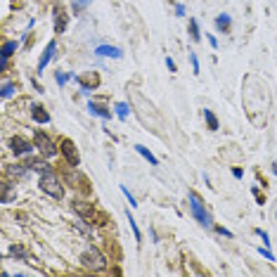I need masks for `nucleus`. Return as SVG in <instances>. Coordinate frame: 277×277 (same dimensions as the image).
I'll use <instances>...</instances> for the list:
<instances>
[{"mask_svg":"<svg viewBox=\"0 0 277 277\" xmlns=\"http://www.w3.org/2000/svg\"><path fill=\"white\" fill-rule=\"evenodd\" d=\"M216 232L223 234V237H227V239H232V232H230L227 227H223V225H216Z\"/></svg>","mask_w":277,"mask_h":277,"instance_id":"obj_26","label":"nucleus"},{"mask_svg":"<svg viewBox=\"0 0 277 277\" xmlns=\"http://www.w3.org/2000/svg\"><path fill=\"white\" fill-rule=\"evenodd\" d=\"M36 149L41 152L45 159H53L55 152H57V147H55V142L50 140V135L43 133V130H36Z\"/></svg>","mask_w":277,"mask_h":277,"instance_id":"obj_4","label":"nucleus"},{"mask_svg":"<svg viewBox=\"0 0 277 277\" xmlns=\"http://www.w3.org/2000/svg\"><path fill=\"white\" fill-rule=\"evenodd\" d=\"M55 55H57V43H55V41H50L48 45H45V50H43L41 62H38V74H41V71H45V66L50 64V59H53Z\"/></svg>","mask_w":277,"mask_h":277,"instance_id":"obj_7","label":"nucleus"},{"mask_svg":"<svg viewBox=\"0 0 277 277\" xmlns=\"http://www.w3.org/2000/svg\"><path fill=\"white\" fill-rule=\"evenodd\" d=\"M166 66H168V71H178V66H175V62L170 57H166Z\"/></svg>","mask_w":277,"mask_h":277,"instance_id":"obj_31","label":"nucleus"},{"mask_svg":"<svg viewBox=\"0 0 277 277\" xmlns=\"http://www.w3.org/2000/svg\"><path fill=\"white\" fill-rule=\"evenodd\" d=\"M53 21H55V33H64V31H66V24H69V14H66L59 5H57V7H55Z\"/></svg>","mask_w":277,"mask_h":277,"instance_id":"obj_8","label":"nucleus"},{"mask_svg":"<svg viewBox=\"0 0 277 277\" xmlns=\"http://www.w3.org/2000/svg\"><path fill=\"white\" fill-rule=\"evenodd\" d=\"M204 118H206V123H209L211 130H218L221 128V123H218V118H216V114H213L211 109H204Z\"/></svg>","mask_w":277,"mask_h":277,"instance_id":"obj_16","label":"nucleus"},{"mask_svg":"<svg viewBox=\"0 0 277 277\" xmlns=\"http://www.w3.org/2000/svg\"><path fill=\"white\" fill-rule=\"evenodd\" d=\"M62 154L64 159H66V164L69 166H78L81 164V157H78V149H76V145L71 142V140H62Z\"/></svg>","mask_w":277,"mask_h":277,"instance_id":"obj_5","label":"nucleus"},{"mask_svg":"<svg viewBox=\"0 0 277 277\" xmlns=\"http://www.w3.org/2000/svg\"><path fill=\"white\" fill-rule=\"evenodd\" d=\"M38 187H41L43 194H48V197H53V199H62V197H64V185H62V180L55 175L53 170L43 173L41 180H38Z\"/></svg>","mask_w":277,"mask_h":277,"instance_id":"obj_1","label":"nucleus"},{"mask_svg":"<svg viewBox=\"0 0 277 277\" xmlns=\"http://www.w3.org/2000/svg\"><path fill=\"white\" fill-rule=\"evenodd\" d=\"M95 55L97 57H111V59H121L123 57L121 48H116V45H97Z\"/></svg>","mask_w":277,"mask_h":277,"instance_id":"obj_9","label":"nucleus"},{"mask_svg":"<svg viewBox=\"0 0 277 277\" xmlns=\"http://www.w3.org/2000/svg\"><path fill=\"white\" fill-rule=\"evenodd\" d=\"M81 263H83L88 270L100 273V270H105V268H107V256L102 254L97 246H88L83 254H81Z\"/></svg>","mask_w":277,"mask_h":277,"instance_id":"obj_2","label":"nucleus"},{"mask_svg":"<svg viewBox=\"0 0 277 277\" xmlns=\"http://www.w3.org/2000/svg\"><path fill=\"white\" fill-rule=\"evenodd\" d=\"M31 116L36 118V123H50V114H48L45 107H41V105H36L31 109Z\"/></svg>","mask_w":277,"mask_h":277,"instance_id":"obj_12","label":"nucleus"},{"mask_svg":"<svg viewBox=\"0 0 277 277\" xmlns=\"http://www.w3.org/2000/svg\"><path fill=\"white\" fill-rule=\"evenodd\" d=\"M232 175H234V178H237V180H239V178L244 175V170H242V168H232Z\"/></svg>","mask_w":277,"mask_h":277,"instance_id":"obj_33","label":"nucleus"},{"mask_svg":"<svg viewBox=\"0 0 277 277\" xmlns=\"http://www.w3.org/2000/svg\"><path fill=\"white\" fill-rule=\"evenodd\" d=\"M90 2H93V0H71V10H74V14H78V12H83Z\"/></svg>","mask_w":277,"mask_h":277,"instance_id":"obj_20","label":"nucleus"},{"mask_svg":"<svg viewBox=\"0 0 277 277\" xmlns=\"http://www.w3.org/2000/svg\"><path fill=\"white\" fill-rule=\"evenodd\" d=\"M190 62H192V71H194V74H202V69H199V59H197V55L194 53L190 55Z\"/></svg>","mask_w":277,"mask_h":277,"instance_id":"obj_24","label":"nucleus"},{"mask_svg":"<svg viewBox=\"0 0 277 277\" xmlns=\"http://www.w3.org/2000/svg\"><path fill=\"white\" fill-rule=\"evenodd\" d=\"M121 192H123V197L128 199V204H130V206H138V202H135V197H133V194L128 192V187H126V185H121Z\"/></svg>","mask_w":277,"mask_h":277,"instance_id":"obj_23","label":"nucleus"},{"mask_svg":"<svg viewBox=\"0 0 277 277\" xmlns=\"http://www.w3.org/2000/svg\"><path fill=\"white\" fill-rule=\"evenodd\" d=\"M126 216H128V223H130V230H133V234H135V242H140V239H142V234H140V230H138V223H135V218L130 216V211H128Z\"/></svg>","mask_w":277,"mask_h":277,"instance_id":"obj_21","label":"nucleus"},{"mask_svg":"<svg viewBox=\"0 0 277 277\" xmlns=\"http://www.w3.org/2000/svg\"><path fill=\"white\" fill-rule=\"evenodd\" d=\"M10 147H12V152H14L17 157H26V154H31L33 152V145L31 142H26L24 138H12Z\"/></svg>","mask_w":277,"mask_h":277,"instance_id":"obj_6","label":"nucleus"},{"mask_svg":"<svg viewBox=\"0 0 277 277\" xmlns=\"http://www.w3.org/2000/svg\"><path fill=\"white\" fill-rule=\"evenodd\" d=\"M74 209L78 216H83V218H88V216H93V206L85 202H74Z\"/></svg>","mask_w":277,"mask_h":277,"instance_id":"obj_15","label":"nucleus"},{"mask_svg":"<svg viewBox=\"0 0 277 277\" xmlns=\"http://www.w3.org/2000/svg\"><path fill=\"white\" fill-rule=\"evenodd\" d=\"M69 78H76V76H74V74H57V83L64 85L66 81H69Z\"/></svg>","mask_w":277,"mask_h":277,"instance_id":"obj_27","label":"nucleus"},{"mask_svg":"<svg viewBox=\"0 0 277 277\" xmlns=\"http://www.w3.org/2000/svg\"><path fill=\"white\" fill-rule=\"evenodd\" d=\"M230 24H232L230 14H218V17H216V29H218V31H227Z\"/></svg>","mask_w":277,"mask_h":277,"instance_id":"obj_14","label":"nucleus"},{"mask_svg":"<svg viewBox=\"0 0 277 277\" xmlns=\"http://www.w3.org/2000/svg\"><path fill=\"white\" fill-rule=\"evenodd\" d=\"M175 14H178V17H185V5L178 2V5H175Z\"/></svg>","mask_w":277,"mask_h":277,"instance_id":"obj_32","label":"nucleus"},{"mask_svg":"<svg viewBox=\"0 0 277 277\" xmlns=\"http://www.w3.org/2000/svg\"><path fill=\"white\" fill-rule=\"evenodd\" d=\"M190 38L194 43L202 41V33H199V21H197V19H190Z\"/></svg>","mask_w":277,"mask_h":277,"instance_id":"obj_17","label":"nucleus"},{"mask_svg":"<svg viewBox=\"0 0 277 277\" xmlns=\"http://www.w3.org/2000/svg\"><path fill=\"white\" fill-rule=\"evenodd\" d=\"M29 168L31 170H38V173H48V170H50V166H48V161H31V164H29Z\"/></svg>","mask_w":277,"mask_h":277,"instance_id":"obj_19","label":"nucleus"},{"mask_svg":"<svg viewBox=\"0 0 277 277\" xmlns=\"http://www.w3.org/2000/svg\"><path fill=\"white\" fill-rule=\"evenodd\" d=\"M88 111L93 114V116H100V118H105V121H109L111 118V111L107 109V107L102 105H97V102H88Z\"/></svg>","mask_w":277,"mask_h":277,"instance_id":"obj_10","label":"nucleus"},{"mask_svg":"<svg viewBox=\"0 0 277 277\" xmlns=\"http://www.w3.org/2000/svg\"><path fill=\"white\" fill-rule=\"evenodd\" d=\"M256 234H258V237H261V239H263V244H270V237H268V232L266 230H261V227H258V230H256Z\"/></svg>","mask_w":277,"mask_h":277,"instance_id":"obj_28","label":"nucleus"},{"mask_svg":"<svg viewBox=\"0 0 277 277\" xmlns=\"http://www.w3.org/2000/svg\"><path fill=\"white\" fill-rule=\"evenodd\" d=\"M12 197H14V192H12V187L10 185H5V192H2V204H7L12 199Z\"/></svg>","mask_w":277,"mask_h":277,"instance_id":"obj_25","label":"nucleus"},{"mask_svg":"<svg viewBox=\"0 0 277 277\" xmlns=\"http://www.w3.org/2000/svg\"><path fill=\"white\" fill-rule=\"evenodd\" d=\"M10 254H12V256H19V258H24V249H21V246H12Z\"/></svg>","mask_w":277,"mask_h":277,"instance_id":"obj_30","label":"nucleus"},{"mask_svg":"<svg viewBox=\"0 0 277 277\" xmlns=\"http://www.w3.org/2000/svg\"><path fill=\"white\" fill-rule=\"evenodd\" d=\"M258 251L263 254V258H266V261H275V256H273V251H268V249H263V246H261Z\"/></svg>","mask_w":277,"mask_h":277,"instance_id":"obj_29","label":"nucleus"},{"mask_svg":"<svg viewBox=\"0 0 277 277\" xmlns=\"http://www.w3.org/2000/svg\"><path fill=\"white\" fill-rule=\"evenodd\" d=\"M190 211H192V216L197 218V223L199 225H204V227H211L213 225V216L206 211V206H204L202 199H199L194 192L190 194Z\"/></svg>","mask_w":277,"mask_h":277,"instance_id":"obj_3","label":"nucleus"},{"mask_svg":"<svg viewBox=\"0 0 277 277\" xmlns=\"http://www.w3.org/2000/svg\"><path fill=\"white\" fill-rule=\"evenodd\" d=\"M14 88H17L14 83H10V81H5V83H2V100H7V97H12V95H14Z\"/></svg>","mask_w":277,"mask_h":277,"instance_id":"obj_22","label":"nucleus"},{"mask_svg":"<svg viewBox=\"0 0 277 277\" xmlns=\"http://www.w3.org/2000/svg\"><path fill=\"white\" fill-rule=\"evenodd\" d=\"M135 152H138L140 157H145V159H147L152 166H159V159H157V157H154V154H152L147 147H142V145H135Z\"/></svg>","mask_w":277,"mask_h":277,"instance_id":"obj_13","label":"nucleus"},{"mask_svg":"<svg viewBox=\"0 0 277 277\" xmlns=\"http://www.w3.org/2000/svg\"><path fill=\"white\" fill-rule=\"evenodd\" d=\"M114 109H116V116L121 118V121H126V118H128V111H130L126 102H116V105H114Z\"/></svg>","mask_w":277,"mask_h":277,"instance_id":"obj_18","label":"nucleus"},{"mask_svg":"<svg viewBox=\"0 0 277 277\" xmlns=\"http://www.w3.org/2000/svg\"><path fill=\"white\" fill-rule=\"evenodd\" d=\"M17 48H19V43H17V41H7L5 45H2V69H7V59L14 55V50H17Z\"/></svg>","mask_w":277,"mask_h":277,"instance_id":"obj_11","label":"nucleus"},{"mask_svg":"<svg viewBox=\"0 0 277 277\" xmlns=\"http://www.w3.org/2000/svg\"><path fill=\"white\" fill-rule=\"evenodd\" d=\"M206 38H209V43H211V45H213V48H218V41H216V38H213V36H211V33H209V36H206Z\"/></svg>","mask_w":277,"mask_h":277,"instance_id":"obj_34","label":"nucleus"}]
</instances>
